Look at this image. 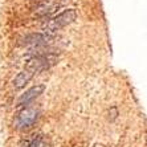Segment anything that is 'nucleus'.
<instances>
[{
  "instance_id": "1",
  "label": "nucleus",
  "mask_w": 147,
  "mask_h": 147,
  "mask_svg": "<svg viewBox=\"0 0 147 147\" xmlns=\"http://www.w3.org/2000/svg\"><path fill=\"white\" fill-rule=\"evenodd\" d=\"M76 17H77L76 9H65L64 12H61V13L57 15L56 17L45 21L44 24H42V31L47 34H53L57 31H60L61 28L72 24L73 21L76 20Z\"/></svg>"
},
{
  "instance_id": "2",
  "label": "nucleus",
  "mask_w": 147,
  "mask_h": 147,
  "mask_svg": "<svg viewBox=\"0 0 147 147\" xmlns=\"http://www.w3.org/2000/svg\"><path fill=\"white\" fill-rule=\"evenodd\" d=\"M57 60L58 56L55 53H45L41 56H36V57L28 60V62L25 64V70L34 74V73H38L44 69H48L52 65H55Z\"/></svg>"
},
{
  "instance_id": "3",
  "label": "nucleus",
  "mask_w": 147,
  "mask_h": 147,
  "mask_svg": "<svg viewBox=\"0 0 147 147\" xmlns=\"http://www.w3.org/2000/svg\"><path fill=\"white\" fill-rule=\"evenodd\" d=\"M38 118V110L36 107H24L21 109L16 115L15 119V127L19 130H25L29 129L31 126H33V123L37 121Z\"/></svg>"
},
{
  "instance_id": "4",
  "label": "nucleus",
  "mask_w": 147,
  "mask_h": 147,
  "mask_svg": "<svg viewBox=\"0 0 147 147\" xmlns=\"http://www.w3.org/2000/svg\"><path fill=\"white\" fill-rule=\"evenodd\" d=\"M55 37L52 34L47 33H32L28 34L23 38V44L24 45H33V47H44L47 44L53 42Z\"/></svg>"
},
{
  "instance_id": "5",
  "label": "nucleus",
  "mask_w": 147,
  "mask_h": 147,
  "mask_svg": "<svg viewBox=\"0 0 147 147\" xmlns=\"http://www.w3.org/2000/svg\"><path fill=\"white\" fill-rule=\"evenodd\" d=\"M44 89H45V86H44V85L33 86V88H31L29 90H27V92H25L24 94H21L20 98H19V101H17V103H19V105H24V103L31 102L32 99L37 98V97L40 96V94H42Z\"/></svg>"
},
{
  "instance_id": "6",
  "label": "nucleus",
  "mask_w": 147,
  "mask_h": 147,
  "mask_svg": "<svg viewBox=\"0 0 147 147\" xmlns=\"http://www.w3.org/2000/svg\"><path fill=\"white\" fill-rule=\"evenodd\" d=\"M56 5H57V1H56V0H45V1L38 4V7L36 8V12H34V13L37 15V16H45V15L53 12Z\"/></svg>"
},
{
  "instance_id": "7",
  "label": "nucleus",
  "mask_w": 147,
  "mask_h": 147,
  "mask_svg": "<svg viewBox=\"0 0 147 147\" xmlns=\"http://www.w3.org/2000/svg\"><path fill=\"white\" fill-rule=\"evenodd\" d=\"M34 74H32L31 72H28V70H23V72H20L19 74L15 77L13 80V86L16 88V89H23L25 85H27L28 82L32 80V77H33Z\"/></svg>"
},
{
  "instance_id": "8",
  "label": "nucleus",
  "mask_w": 147,
  "mask_h": 147,
  "mask_svg": "<svg viewBox=\"0 0 147 147\" xmlns=\"http://www.w3.org/2000/svg\"><path fill=\"white\" fill-rule=\"evenodd\" d=\"M28 147H52L51 139L45 135H34L29 142Z\"/></svg>"
}]
</instances>
